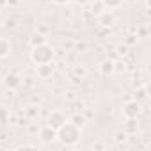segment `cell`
Here are the masks:
<instances>
[{
  "label": "cell",
  "mask_w": 151,
  "mask_h": 151,
  "mask_svg": "<svg viewBox=\"0 0 151 151\" xmlns=\"http://www.w3.org/2000/svg\"><path fill=\"white\" fill-rule=\"evenodd\" d=\"M57 140L66 146V147H73L82 140V128L77 126L75 123H71L69 119L57 130Z\"/></svg>",
  "instance_id": "obj_1"
},
{
  "label": "cell",
  "mask_w": 151,
  "mask_h": 151,
  "mask_svg": "<svg viewBox=\"0 0 151 151\" xmlns=\"http://www.w3.org/2000/svg\"><path fill=\"white\" fill-rule=\"evenodd\" d=\"M30 60L34 66L37 64H46L55 60V48L50 43H41L30 48Z\"/></svg>",
  "instance_id": "obj_2"
},
{
  "label": "cell",
  "mask_w": 151,
  "mask_h": 151,
  "mask_svg": "<svg viewBox=\"0 0 151 151\" xmlns=\"http://www.w3.org/2000/svg\"><path fill=\"white\" fill-rule=\"evenodd\" d=\"M140 112H142V105H140V101H137V100H130V101H126V103L123 105V109H121V114H123L124 119L139 117Z\"/></svg>",
  "instance_id": "obj_3"
},
{
  "label": "cell",
  "mask_w": 151,
  "mask_h": 151,
  "mask_svg": "<svg viewBox=\"0 0 151 151\" xmlns=\"http://www.w3.org/2000/svg\"><path fill=\"white\" fill-rule=\"evenodd\" d=\"M66 121H68V119H66L64 112H60V110H52V112L48 114V117H46V126H50V128H53V130L57 132Z\"/></svg>",
  "instance_id": "obj_4"
},
{
  "label": "cell",
  "mask_w": 151,
  "mask_h": 151,
  "mask_svg": "<svg viewBox=\"0 0 151 151\" xmlns=\"http://www.w3.org/2000/svg\"><path fill=\"white\" fill-rule=\"evenodd\" d=\"M22 82H23L22 75L16 73V71H9L6 77H4V86H6L9 91H14V89L22 87Z\"/></svg>",
  "instance_id": "obj_5"
},
{
  "label": "cell",
  "mask_w": 151,
  "mask_h": 151,
  "mask_svg": "<svg viewBox=\"0 0 151 151\" xmlns=\"http://www.w3.org/2000/svg\"><path fill=\"white\" fill-rule=\"evenodd\" d=\"M53 73H55V64L53 62H46V64H37L36 66V75H37V78H41V80L52 78Z\"/></svg>",
  "instance_id": "obj_6"
},
{
  "label": "cell",
  "mask_w": 151,
  "mask_h": 151,
  "mask_svg": "<svg viewBox=\"0 0 151 151\" xmlns=\"http://www.w3.org/2000/svg\"><path fill=\"white\" fill-rule=\"evenodd\" d=\"M96 18H98V25L103 27V29H110V27L116 25V14H114L112 11H109V9H105V11H103L101 14H98Z\"/></svg>",
  "instance_id": "obj_7"
},
{
  "label": "cell",
  "mask_w": 151,
  "mask_h": 151,
  "mask_svg": "<svg viewBox=\"0 0 151 151\" xmlns=\"http://www.w3.org/2000/svg\"><path fill=\"white\" fill-rule=\"evenodd\" d=\"M39 139L43 144H52L53 140H57V132L50 126H43L41 132H39Z\"/></svg>",
  "instance_id": "obj_8"
},
{
  "label": "cell",
  "mask_w": 151,
  "mask_h": 151,
  "mask_svg": "<svg viewBox=\"0 0 151 151\" xmlns=\"http://www.w3.org/2000/svg\"><path fill=\"white\" fill-rule=\"evenodd\" d=\"M13 53V43L7 37H0V59H7Z\"/></svg>",
  "instance_id": "obj_9"
},
{
  "label": "cell",
  "mask_w": 151,
  "mask_h": 151,
  "mask_svg": "<svg viewBox=\"0 0 151 151\" xmlns=\"http://www.w3.org/2000/svg\"><path fill=\"white\" fill-rule=\"evenodd\" d=\"M100 73L103 77H109V75H114V59H103L100 62Z\"/></svg>",
  "instance_id": "obj_10"
},
{
  "label": "cell",
  "mask_w": 151,
  "mask_h": 151,
  "mask_svg": "<svg viewBox=\"0 0 151 151\" xmlns=\"http://www.w3.org/2000/svg\"><path fill=\"white\" fill-rule=\"evenodd\" d=\"M39 105H36V103H29L25 109H23V114H25V117L27 119H30V121H34V119H37L39 117Z\"/></svg>",
  "instance_id": "obj_11"
},
{
  "label": "cell",
  "mask_w": 151,
  "mask_h": 151,
  "mask_svg": "<svg viewBox=\"0 0 151 151\" xmlns=\"http://www.w3.org/2000/svg\"><path fill=\"white\" fill-rule=\"evenodd\" d=\"M71 77H75L77 80H84V78L87 77V68L82 66V64L73 66V69H71Z\"/></svg>",
  "instance_id": "obj_12"
},
{
  "label": "cell",
  "mask_w": 151,
  "mask_h": 151,
  "mask_svg": "<svg viewBox=\"0 0 151 151\" xmlns=\"http://www.w3.org/2000/svg\"><path fill=\"white\" fill-rule=\"evenodd\" d=\"M137 130H139L137 117H133V119H126V123H124V133H126V135H135Z\"/></svg>",
  "instance_id": "obj_13"
},
{
  "label": "cell",
  "mask_w": 151,
  "mask_h": 151,
  "mask_svg": "<svg viewBox=\"0 0 151 151\" xmlns=\"http://www.w3.org/2000/svg\"><path fill=\"white\" fill-rule=\"evenodd\" d=\"M11 119V110L6 105H0V126H6Z\"/></svg>",
  "instance_id": "obj_14"
},
{
  "label": "cell",
  "mask_w": 151,
  "mask_h": 151,
  "mask_svg": "<svg viewBox=\"0 0 151 151\" xmlns=\"http://www.w3.org/2000/svg\"><path fill=\"white\" fill-rule=\"evenodd\" d=\"M126 0H101V4L105 6V9L109 11H114V9H119Z\"/></svg>",
  "instance_id": "obj_15"
},
{
  "label": "cell",
  "mask_w": 151,
  "mask_h": 151,
  "mask_svg": "<svg viewBox=\"0 0 151 151\" xmlns=\"http://www.w3.org/2000/svg\"><path fill=\"white\" fill-rule=\"evenodd\" d=\"M41 43H46V36L41 34V32H34L32 37H30V46H36V45H41Z\"/></svg>",
  "instance_id": "obj_16"
},
{
  "label": "cell",
  "mask_w": 151,
  "mask_h": 151,
  "mask_svg": "<svg viewBox=\"0 0 151 151\" xmlns=\"http://www.w3.org/2000/svg\"><path fill=\"white\" fill-rule=\"evenodd\" d=\"M128 52H130V46L126 45V43H119L117 46H116V53L123 59V57H126L128 55Z\"/></svg>",
  "instance_id": "obj_17"
},
{
  "label": "cell",
  "mask_w": 151,
  "mask_h": 151,
  "mask_svg": "<svg viewBox=\"0 0 151 151\" xmlns=\"http://www.w3.org/2000/svg\"><path fill=\"white\" fill-rule=\"evenodd\" d=\"M69 121H71V123H75L77 126H80V128H82V126L87 123V119H86V116H84V114H75V116H73Z\"/></svg>",
  "instance_id": "obj_18"
},
{
  "label": "cell",
  "mask_w": 151,
  "mask_h": 151,
  "mask_svg": "<svg viewBox=\"0 0 151 151\" xmlns=\"http://www.w3.org/2000/svg\"><path fill=\"white\" fill-rule=\"evenodd\" d=\"M126 71V62L123 59L114 60V73H124Z\"/></svg>",
  "instance_id": "obj_19"
},
{
  "label": "cell",
  "mask_w": 151,
  "mask_h": 151,
  "mask_svg": "<svg viewBox=\"0 0 151 151\" xmlns=\"http://www.w3.org/2000/svg\"><path fill=\"white\" fill-rule=\"evenodd\" d=\"M73 46H75V52H77V53H84L87 50V43L86 41H75Z\"/></svg>",
  "instance_id": "obj_20"
},
{
  "label": "cell",
  "mask_w": 151,
  "mask_h": 151,
  "mask_svg": "<svg viewBox=\"0 0 151 151\" xmlns=\"http://www.w3.org/2000/svg\"><path fill=\"white\" fill-rule=\"evenodd\" d=\"M91 11H93V14H94V16H98V14H101V13L105 11V6L101 4V0H98L96 4H93V9H91Z\"/></svg>",
  "instance_id": "obj_21"
},
{
  "label": "cell",
  "mask_w": 151,
  "mask_h": 151,
  "mask_svg": "<svg viewBox=\"0 0 151 151\" xmlns=\"http://www.w3.org/2000/svg\"><path fill=\"white\" fill-rule=\"evenodd\" d=\"M27 132H29V135H37V133L41 132V126H39L37 123H30V124L27 126Z\"/></svg>",
  "instance_id": "obj_22"
},
{
  "label": "cell",
  "mask_w": 151,
  "mask_h": 151,
  "mask_svg": "<svg viewBox=\"0 0 151 151\" xmlns=\"http://www.w3.org/2000/svg\"><path fill=\"white\" fill-rule=\"evenodd\" d=\"M137 39H139L137 36H126V39H124V43H126V45L130 46V45H133V43H137Z\"/></svg>",
  "instance_id": "obj_23"
},
{
  "label": "cell",
  "mask_w": 151,
  "mask_h": 151,
  "mask_svg": "<svg viewBox=\"0 0 151 151\" xmlns=\"http://www.w3.org/2000/svg\"><path fill=\"white\" fill-rule=\"evenodd\" d=\"M71 2V0H52V4H55V6H68Z\"/></svg>",
  "instance_id": "obj_24"
},
{
  "label": "cell",
  "mask_w": 151,
  "mask_h": 151,
  "mask_svg": "<svg viewBox=\"0 0 151 151\" xmlns=\"http://www.w3.org/2000/svg\"><path fill=\"white\" fill-rule=\"evenodd\" d=\"M116 140H117V142H121V140H126V133H124V132H119V133H116Z\"/></svg>",
  "instance_id": "obj_25"
},
{
  "label": "cell",
  "mask_w": 151,
  "mask_h": 151,
  "mask_svg": "<svg viewBox=\"0 0 151 151\" xmlns=\"http://www.w3.org/2000/svg\"><path fill=\"white\" fill-rule=\"evenodd\" d=\"M91 147H93V149H103V147H105V144H101V142H96V144H93Z\"/></svg>",
  "instance_id": "obj_26"
},
{
  "label": "cell",
  "mask_w": 151,
  "mask_h": 151,
  "mask_svg": "<svg viewBox=\"0 0 151 151\" xmlns=\"http://www.w3.org/2000/svg\"><path fill=\"white\" fill-rule=\"evenodd\" d=\"M75 2H77L78 6H86V4L89 2V0H75Z\"/></svg>",
  "instance_id": "obj_27"
}]
</instances>
